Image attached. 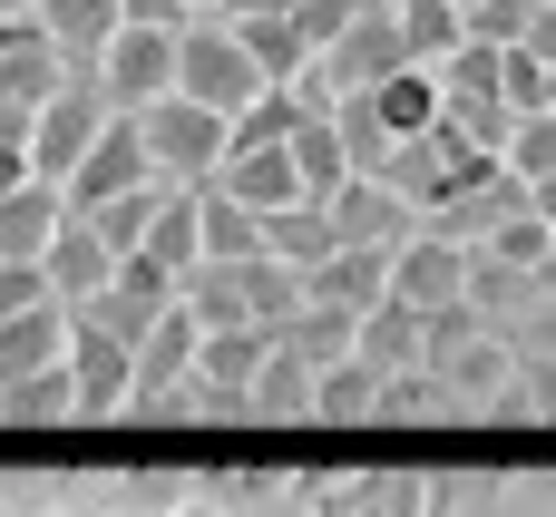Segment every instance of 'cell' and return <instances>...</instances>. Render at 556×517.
I'll use <instances>...</instances> for the list:
<instances>
[{
	"label": "cell",
	"mask_w": 556,
	"mask_h": 517,
	"mask_svg": "<svg viewBox=\"0 0 556 517\" xmlns=\"http://www.w3.org/2000/svg\"><path fill=\"white\" fill-rule=\"evenodd\" d=\"M479 176H498V156H489V147H469L450 117H440V127H420V137H401V147H391V166H381V186H391L410 215H430V205L469 196Z\"/></svg>",
	"instance_id": "1"
},
{
	"label": "cell",
	"mask_w": 556,
	"mask_h": 517,
	"mask_svg": "<svg viewBox=\"0 0 556 517\" xmlns=\"http://www.w3.org/2000/svg\"><path fill=\"white\" fill-rule=\"evenodd\" d=\"M176 98H195V108H215L225 127L264 98V78H254V59L235 49V29L225 20H186L176 29Z\"/></svg>",
	"instance_id": "2"
},
{
	"label": "cell",
	"mask_w": 556,
	"mask_h": 517,
	"mask_svg": "<svg viewBox=\"0 0 556 517\" xmlns=\"http://www.w3.org/2000/svg\"><path fill=\"white\" fill-rule=\"evenodd\" d=\"M137 137H147V166H156L166 186H205V176L225 166V147H235V127H225L215 108H195V98L137 108Z\"/></svg>",
	"instance_id": "3"
},
{
	"label": "cell",
	"mask_w": 556,
	"mask_h": 517,
	"mask_svg": "<svg viewBox=\"0 0 556 517\" xmlns=\"http://www.w3.org/2000/svg\"><path fill=\"white\" fill-rule=\"evenodd\" d=\"M303 517H440V469H420V459H352Z\"/></svg>",
	"instance_id": "4"
},
{
	"label": "cell",
	"mask_w": 556,
	"mask_h": 517,
	"mask_svg": "<svg viewBox=\"0 0 556 517\" xmlns=\"http://www.w3.org/2000/svg\"><path fill=\"white\" fill-rule=\"evenodd\" d=\"M195 342H205V323L176 303L147 342H137V362H127V411L137 420H186V381H195Z\"/></svg>",
	"instance_id": "5"
},
{
	"label": "cell",
	"mask_w": 556,
	"mask_h": 517,
	"mask_svg": "<svg viewBox=\"0 0 556 517\" xmlns=\"http://www.w3.org/2000/svg\"><path fill=\"white\" fill-rule=\"evenodd\" d=\"M108 117H117V108L98 98V78H68V88L29 117V176H39V186H68V176H78V156L98 147V127H108Z\"/></svg>",
	"instance_id": "6"
},
{
	"label": "cell",
	"mask_w": 556,
	"mask_h": 517,
	"mask_svg": "<svg viewBox=\"0 0 556 517\" xmlns=\"http://www.w3.org/2000/svg\"><path fill=\"white\" fill-rule=\"evenodd\" d=\"M98 98H108L117 117L176 98V29H117L108 59H98Z\"/></svg>",
	"instance_id": "7"
},
{
	"label": "cell",
	"mask_w": 556,
	"mask_h": 517,
	"mask_svg": "<svg viewBox=\"0 0 556 517\" xmlns=\"http://www.w3.org/2000/svg\"><path fill=\"white\" fill-rule=\"evenodd\" d=\"M323 215H332V244H371V254H401V244L420 235V215H410L381 176H342V186L323 196Z\"/></svg>",
	"instance_id": "8"
},
{
	"label": "cell",
	"mask_w": 556,
	"mask_h": 517,
	"mask_svg": "<svg viewBox=\"0 0 556 517\" xmlns=\"http://www.w3.org/2000/svg\"><path fill=\"white\" fill-rule=\"evenodd\" d=\"M156 166H147V137H137V117H108L98 127V147L78 156V176L59 186V205L68 215H88V205H108V196H127V186H147Z\"/></svg>",
	"instance_id": "9"
},
{
	"label": "cell",
	"mask_w": 556,
	"mask_h": 517,
	"mask_svg": "<svg viewBox=\"0 0 556 517\" xmlns=\"http://www.w3.org/2000/svg\"><path fill=\"white\" fill-rule=\"evenodd\" d=\"M391 303H401V313H450V303H469V254L420 225V235L391 254Z\"/></svg>",
	"instance_id": "10"
},
{
	"label": "cell",
	"mask_w": 556,
	"mask_h": 517,
	"mask_svg": "<svg viewBox=\"0 0 556 517\" xmlns=\"http://www.w3.org/2000/svg\"><path fill=\"white\" fill-rule=\"evenodd\" d=\"M518 215H528V186H518V176L498 166V176H479L469 196H450V205H430L420 225H430L440 244H459V254H479V244H489L498 225H518Z\"/></svg>",
	"instance_id": "11"
},
{
	"label": "cell",
	"mask_w": 556,
	"mask_h": 517,
	"mask_svg": "<svg viewBox=\"0 0 556 517\" xmlns=\"http://www.w3.org/2000/svg\"><path fill=\"white\" fill-rule=\"evenodd\" d=\"M303 303H323V313H381L391 303V254H371V244H332L313 274H303Z\"/></svg>",
	"instance_id": "12"
},
{
	"label": "cell",
	"mask_w": 556,
	"mask_h": 517,
	"mask_svg": "<svg viewBox=\"0 0 556 517\" xmlns=\"http://www.w3.org/2000/svg\"><path fill=\"white\" fill-rule=\"evenodd\" d=\"M29 20L49 29V49L68 59V78H98V59H108V39L127 29V10H117V0H39Z\"/></svg>",
	"instance_id": "13"
},
{
	"label": "cell",
	"mask_w": 556,
	"mask_h": 517,
	"mask_svg": "<svg viewBox=\"0 0 556 517\" xmlns=\"http://www.w3.org/2000/svg\"><path fill=\"white\" fill-rule=\"evenodd\" d=\"M205 186H225V196H235V205H254V215H283V205H313L283 147H225V166H215Z\"/></svg>",
	"instance_id": "14"
},
{
	"label": "cell",
	"mask_w": 556,
	"mask_h": 517,
	"mask_svg": "<svg viewBox=\"0 0 556 517\" xmlns=\"http://www.w3.org/2000/svg\"><path fill=\"white\" fill-rule=\"evenodd\" d=\"M127 362H137V352H117L108 332H88V323L68 313V381H78V420H117V411H127Z\"/></svg>",
	"instance_id": "15"
},
{
	"label": "cell",
	"mask_w": 556,
	"mask_h": 517,
	"mask_svg": "<svg viewBox=\"0 0 556 517\" xmlns=\"http://www.w3.org/2000/svg\"><path fill=\"white\" fill-rule=\"evenodd\" d=\"M420 371H440V381L469 401V420H479V411H498V391H508L518 352H508V332H469L459 352H440V362H420Z\"/></svg>",
	"instance_id": "16"
},
{
	"label": "cell",
	"mask_w": 556,
	"mask_h": 517,
	"mask_svg": "<svg viewBox=\"0 0 556 517\" xmlns=\"http://www.w3.org/2000/svg\"><path fill=\"white\" fill-rule=\"evenodd\" d=\"M195 254L205 264H254L264 254V215L235 205L225 186H195Z\"/></svg>",
	"instance_id": "17"
},
{
	"label": "cell",
	"mask_w": 556,
	"mask_h": 517,
	"mask_svg": "<svg viewBox=\"0 0 556 517\" xmlns=\"http://www.w3.org/2000/svg\"><path fill=\"white\" fill-rule=\"evenodd\" d=\"M39 274H49V293H59V303H88V293H108V274H117V254H108V244H98V235H88V225L68 215V225L49 235V254H39Z\"/></svg>",
	"instance_id": "18"
},
{
	"label": "cell",
	"mask_w": 556,
	"mask_h": 517,
	"mask_svg": "<svg viewBox=\"0 0 556 517\" xmlns=\"http://www.w3.org/2000/svg\"><path fill=\"white\" fill-rule=\"evenodd\" d=\"M313 381H323V371L293 362V352L274 342L264 371H254V391H244V420H254V430H274V420H313Z\"/></svg>",
	"instance_id": "19"
},
{
	"label": "cell",
	"mask_w": 556,
	"mask_h": 517,
	"mask_svg": "<svg viewBox=\"0 0 556 517\" xmlns=\"http://www.w3.org/2000/svg\"><path fill=\"white\" fill-rule=\"evenodd\" d=\"M68 225V205H59V186H20V196H0V264H39L49 254V235Z\"/></svg>",
	"instance_id": "20"
},
{
	"label": "cell",
	"mask_w": 556,
	"mask_h": 517,
	"mask_svg": "<svg viewBox=\"0 0 556 517\" xmlns=\"http://www.w3.org/2000/svg\"><path fill=\"white\" fill-rule=\"evenodd\" d=\"M49 362H68V303L0 323V391H10V381H29V371H49Z\"/></svg>",
	"instance_id": "21"
},
{
	"label": "cell",
	"mask_w": 556,
	"mask_h": 517,
	"mask_svg": "<svg viewBox=\"0 0 556 517\" xmlns=\"http://www.w3.org/2000/svg\"><path fill=\"white\" fill-rule=\"evenodd\" d=\"M225 29H235V49L254 59V78H264V88H293V78L313 68V49H303V29H293L283 10H274V20H225Z\"/></svg>",
	"instance_id": "22"
},
{
	"label": "cell",
	"mask_w": 556,
	"mask_h": 517,
	"mask_svg": "<svg viewBox=\"0 0 556 517\" xmlns=\"http://www.w3.org/2000/svg\"><path fill=\"white\" fill-rule=\"evenodd\" d=\"M371 98V117H381V137L401 147V137H420V127H440V78L430 68H391L381 88H362Z\"/></svg>",
	"instance_id": "23"
},
{
	"label": "cell",
	"mask_w": 556,
	"mask_h": 517,
	"mask_svg": "<svg viewBox=\"0 0 556 517\" xmlns=\"http://www.w3.org/2000/svg\"><path fill=\"white\" fill-rule=\"evenodd\" d=\"M166 196H176V186H166V176H147V186H127V196H108V205H88L78 225H88V235H98L108 254H137V244H147V225L166 215Z\"/></svg>",
	"instance_id": "24"
},
{
	"label": "cell",
	"mask_w": 556,
	"mask_h": 517,
	"mask_svg": "<svg viewBox=\"0 0 556 517\" xmlns=\"http://www.w3.org/2000/svg\"><path fill=\"white\" fill-rule=\"evenodd\" d=\"M283 469H293V459H274V450H225V459H205V469H195V479H205L195 499H205V508H235V499H283Z\"/></svg>",
	"instance_id": "25"
},
{
	"label": "cell",
	"mask_w": 556,
	"mask_h": 517,
	"mask_svg": "<svg viewBox=\"0 0 556 517\" xmlns=\"http://www.w3.org/2000/svg\"><path fill=\"white\" fill-rule=\"evenodd\" d=\"M352 362H371L381 381H401V371H420V313H401V303H381V313H362V332H352Z\"/></svg>",
	"instance_id": "26"
},
{
	"label": "cell",
	"mask_w": 556,
	"mask_h": 517,
	"mask_svg": "<svg viewBox=\"0 0 556 517\" xmlns=\"http://www.w3.org/2000/svg\"><path fill=\"white\" fill-rule=\"evenodd\" d=\"M381 391H391V381H381L371 362H332V371L313 381V420H323V430H352V420H381Z\"/></svg>",
	"instance_id": "27"
},
{
	"label": "cell",
	"mask_w": 556,
	"mask_h": 517,
	"mask_svg": "<svg viewBox=\"0 0 556 517\" xmlns=\"http://www.w3.org/2000/svg\"><path fill=\"white\" fill-rule=\"evenodd\" d=\"M0 420H10V430H59V420H78V381H68V362L10 381V391H0Z\"/></svg>",
	"instance_id": "28"
},
{
	"label": "cell",
	"mask_w": 556,
	"mask_h": 517,
	"mask_svg": "<svg viewBox=\"0 0 556 517\" xmlns=\"http://www.w3.org/2000/svg\"><path fill=\"white\" fill-rule=\"evenodd\" d=\"M235 283H244V323H254V332H283V323L303 313V274H293V264H274V254L235 264Z\"/></svg>",
	"instance_id": "29"
},
{
	"label": "cell",
	"mask_w": 556,
	"mask_h": 517,
	"mask_svg": "<svg viewBox=\"0 0 556 517\" xmlns=\"http://www.w3.org/2000/svg\"><path fill=\"white\" fill-rule=\"evenodd\" d=\"M391 20H401V59H410V68H440V59L469 39L450 0H391Z\"/></svg>",
	"instance_id": "30"
},
{
	"label": "cell",
	"mask_w": 556,
	"mask_h": 517,
	"mask_svg": "<svg viewBox=\"0 0 556 517\" xmlns=\"http://www.w3.org/2000/svg\"><path fill=\"white\" fill-rule=\"evenodd\" d=\"M264 254L293 264V274H313V264L332 254V215H323V205H283V215H264Z\"/></svg>",
	"instance_id": "31"
},
{
	"label": "cell",
	"mask_w": 556,
	"mask_h": 517,
	"mask_svg": "<svg viewBox=\"0 0 556 517\" xmlns=\"http://www.w3.org/2000/svg\"><path fill=\"white\" fill-rule=\"evenodd\" d=\"M68 313H78L88 332H108L117 352H137V342H147V332H156L176 303H137V293H117V283H108V293H88V303H68Z\"/></svg>",
	"instance_id": "32"
},
{
	"label": "cell",
	"mask_w": 556,
	"mask_h": 517,
	"mask_svg": "<svg viewBox=\"0 0 556 517\" xmlns=\"http://www.w3.org/2000/svg\"><path fill=\"white\" fill-rule=\"evenodd\" d=\"M352 332H362L352 313H323V303H303V313H293V323H283L274 342H283L293 362H313V371H332V362H352Z\"/></svg>",
	"instance_id": "33"
},
{
	"label": "cell",
	"mask_w": 556,
	"mask_h": 517,
	"mask_svg": "<svg viewBox=\"0 0 556 517\" xmlns=\"http://www.w3.org/2000/svg\"><path fill=\"white\" fill-rule=\"evenodd\" d=\"M283 156H293V176H303V196H313V205H323V196L352 176V166H342V137H332V117H303V127L283 137Z\"/></svg>",
	"instance_id": "34"
},
{
	"label": "cell",
	"mask_w": 556,
	"mask_h": 517,
	"mask_svg": "<svg viewBox=\"0 0 556 517\" xmlns=\"http://www.w3.org/2000/svg\"><path fill=\"white\" fill-rule=\"evenodd\" d=\"M323 117H332V137H342V166H352V176H381V166H391V137H381L371 98H332Z\"/></svg>",
	"instance_id": "35"
},
{
	"label": "cell",
	"mask_w": 556,
	"mask_h": 517,
	"mask_svg": "<svg viewBox=\"0 0 556 517\" xmlns=\"http://www.w3.org/2000/svg\"><path fill=\"white\" fill-rule=\"evenodd\" d=\"M469 313L489 323V313H538V274H518V264H498V254H469Z\"/></svg>",
	"instance_id": "36"
},
{
	"label": "cell",
	"mask_w": 556,
	"mask_h": 517,
	"mask_svg": "<svg viewBox=\"0 0 556 517\" xmlns=\"http://www.w3.org/2000/svg\"><path fill=\"white\" fill-rule=\"evenodd\" d=\"M381 420H469V401H459L440 371H401V381L381 391Z\"/></svg>",
	"instance_id": "37"
},
{
	"label": "cell",
	"mask_w": 556,
	"mask_h": 517,
	"mask_svg": "<svg viewBox=\"0 0 556 517\" xmlns=\"http://www.w3.org/2000/svg\"><path fill=\"white\" fill-rule=\"evenodd\" d=\"M498 420H538V430H556V362L518 352V371H508V391H498Z\"/></svg>",
	"instance_id": "38"
},
{
	"label": "cell",
	"mask_w": 556,
	"mask_h": 517,
	"mask_svg": "<svg viewBox=\"0 0 556 517\" xmlns=\"http://www.w3.org/2000/svg\"><path fill=\"white\" fill-rule=\"evenodd\" d=\"M303 117H313V108H303V88H264V98L235 117V147H283Z\"/></svg>",
	"instance_id": "39"
},
{
	"label": "cell",
	"mask_w": 556,
	"mask_h": 517,
	"mask_svg": "<svg viewBox=\"0 0 556 517\" xmlns=\"http://www.w3.org/2000/svg\"><path fill=\"white\" fill-rule=\"evenodd\" d=\"M518 186H547L556 176V108H538V117H518V137H508V156H498Z\"/></svg>",
	"instance_id": "40"
},
{
	"label": "cell",
	"mask_w": 556,
	"mask_h": 517,
	"mask_svg": "<svg viewBox=\"0 0 556 517\" xmlns=\"http://www.w3.org/2000/svg\"><path fill=\"white\" fill-rule=\"evenodd\" d=\"M362 10H381V0H293L283 20H293V29H303V49L323 59V49H332V39H342V29H352Z\"/></svg>",
	"instance_id": "41"
},
{
	"label": "cell",
	"mask_w": 556,
	"mask_h": 517,
	"mask_svg": "<svg viewBox=\"0 0 556 517\" xmlns=\"http://www.w3.org/2000/svg\"><path fill=\"white\" fill-rule=\"evenodd\" d=\"M528 20H538V0H479L459 29H469L479 49H518V39H528Z\"/></svg>",
	"instance_id": "42"
},
{
	"label": "cell",
	"mask_w": 556,
	"mask_h": 517,
	"mask_svg": "<svg viewBox=\"0 0 556 517\" xmlns=\"http://www.w3.org/2000/svg\"><path fill=\"white\" fill-rule=\"evenodd\" d=\"M479 254H498V264H518V274H538V264L556 254V235L538 225V215H518V225H498V235H489Z\"/></svg>",
	"instance_id": "43"
},
{
	"label": "cell",
	"mask_w": 556,
	"mask_h": 517,
	"mask_svg": "<svg viewBox=\"0 0 556 517\" xmlns=\"http://www.w3.org/2000/svg\"><path fill=\"white\" fill-rule=\"evenodd\" d=\"M498 88H508V108H518V117H538V108H547V68H538L528 49H498Z\"/></svg>",
	"instance_id": "44"
},
{
	"label": "cell",
	"mask_w": 556,
	"mask_h": 517,
	"mask_svg": "<svg viewBox=\"0 0 556 517\" xmlns=\"http://www.w3.org/2000/svg\"><path fill=\"white\" fill-rule=\"evenodd\" d=\"M59 293H49V274L39 264H0V323H20V313H49Z\"/></svg>",
	"instance_id": "45"
},
{
	"label": "cell",
	"mask_w": 556,
	"mask_h": 517,
	"mask_svg": "<svg viewBox=\"0 0 556 517\" xmlns=\"http://www.w3.org/2000/svg\"><path fill=\"white\" fill-rule=\"evenodd\" d=\"M117 293H137V303H176V274L156 264V254H117V274H108Z\"/></svg>",
	"instance_id": "46"
},
{
	"label": "cell",
	"mask_w": 556,
	"mask_h": 517,
	"mask_svg": "<svg viewBox=\"0 0 556 517\" xmlns=\"http://www.w3.org/2000/svg\"><path fill=\"white\" fill-rule=\"evenodd\" d=\"M508 352H538V362H556V303H538V313H518Z\"/></svg>",
	"instance_id": "47"
},
{
	"label": "cell",
	"mask_w": 556,
	"mask_h": 517,
	"mask_svg": "<svg viewBox=\"0 0 556 517\" xmlns=\"http://www.w3.org/2000/svg\"><path fill=\"white\" fill-rule=\"evenodd\" d=\"M117 10H127V29H186L195 20L186 0H117Z\"/></svg>",
	"instance_id": "48"
},
{
	"label": "cell",
	"mask_w": 556,
	"mask_h": 517,
	"mask_svg": "<svg viewBox=\"0 0 556 517\" xmlns=\"http://www.w3.org/2000/svg\"><path fill=\"white\" fill-rule=\"evenodd\" d=\"M538 68H556V0H538V20H528V39H518Z\"/></svg>",
	"instance_id": "49"
},
{
	"label": "cell",
	"mask_w": 556,
	"mask_h": 517,
	"mask_svg": "<svg viewBox=\"0 0 556 517\" xmlns=\"http://www.w3.org/2000/svg\"><path fill=\"white\" fill-rule=\"evenodd\" d=\"M29 117H39V108H20V98H0V147H20V156H29Z\"/></svg>",
	"instance_id": "50"
},
{
	"label": "cell",
	"mask_w": 556,
	"mask_h": 517,
	"mask_svg": "<svg viewBox=\"0 0 556 517\" xmlns=\"http://www.w3.org/2000/svg\"><path fill=\"white\" fill-rule=\"evenodd\" d=\"M225 20H274V10H293V0H215Z\"/></svg>",
	"instance_id": "51"
},
{
	"label": "cell",
	"mask_w": 556,
	"mask_h": 517,
	"mask_svg": "<svg viewBox=\"0 0 556 517\" xmlns=\"http://www.w3.org/2000/svg\"><path fill=\"white\" fill-rule=\"evenodd\" d=\"M20 186H29V156H20V147H0V196H20Z\"/></svg>",
	"instance_id": "52"
},
{
	"label": "cell",
	"mask_w": 556,
	"mask_h": 517,
	"mask_svg": "<svg viewBox=\"0 0 556 517\" xmlns=\"http://www.w3.org/2000/svg\"><path fill=\"white\" fill-rule=\"evenodd\" d=\"M528 215H538V225L556 235V176H547V186H528Z\"/></svg>",
	"instance_id": "53"
},
{
	"label": "cell",
	"mask_w": 556,
	"mask_h": 517,
	"mask_svg": "<svg viewBox=\"0 0 556 517\" xmlns=\"http://www.w3.org/2000/svg\"><path fill=\"white\" fill-rule=\"evenodd\" d=\"M450 10H459V20H469V10H479V0H450Z\"/></svg>",
	"instance_id": "54"
},
{
	"label": "cell",
	"mask_w": 556,
	"mask_h": 517,
	"mask_svg": "<svg viewBox=\"0 0 556 517\" xmlns=\"http://www.w3.org/2000/svg\"><path fill=\"white\" fill-rule=\"evenodd\" d=\"M186 10H195V20H205V10H215V0H186Z\"/></svg>",
	"instance_id": "55"
},
{
	"label": "cell",
	"mask_w": 556,
	"mask_h": 517,
	"mask_svg": "<svg viewBox=\"0 0 556 517\" xmlns=\"http://www.w3.org/2000/svg\"><path fill=\"white\" fill-rule=\"evenodd\" d=\"M547 108H556V68H547Z\"/></svg>",
	"instance_id": "56"
},
{
	"label": "cell",
	"mask_w": 556,
	"mask_h": 517,
	"mask_svg": "<svg viewBox=\"0 0 556 517\" xmlns=\"http://www.w3.org/2000/svg\"><path fill=\"white\" fill-rule=\"evenodd\" d=\"M10 10H20V0H0V20H10Z\"/></svg>",
	"instance_id": "57"
},
{
	"label": "cell",
	"mask_w": 556,
	"mask_h": 517,
	"mask_svg": "<svg viewBox=\"0 0 556 517\" xmlns=\"http://www.w3.org/2000/svg\"><path fill=\"white\" fill-rule=\"evenodd\" d=\"M147 517H166V508H147Z\"/></svg>",
	"instance_id": "58"
},
{
	"label": "cell",
	"mask_w": 556,
	"mask_h": 517,
	"mask_svg": "<svg viewBox=\"0 0 556 517\" xmlns=\"http://www.w3.org/2000/svg\"><path fill=\"white\" fill-rule=\"evenodd\" d=\"M29 10H39V0H29Z\"/></svg>",
	"instance_id": "59"
},
{
	"label": "cell",
	"mask_w": 556,
	"mask_h": 517,
	"mask_svg": "<svg viewBox=\"0 0 556 517\" xmlns=\"http://www.w3.org/2000/svg\"><path fill=\"white\" fill-rule=\"evenodd\" d=\"M59 517H68V508H59Z\"/></svg>",
	"instance_id": "60"
},
{
	"label": "cell",
	"mask_w": 556,
	"mask_h": 517,
	"mask_svg": "<svg viewBox=\"0 0 556 517\" xmlns=\"http://www.w3.org/2000/svg\"><path fill=\"white\" fill-rule=\"evenodd\" d=\"M0 517H10V508H0Z\"/></svg>",
	"instance_id": "61"
}]
</instances>
